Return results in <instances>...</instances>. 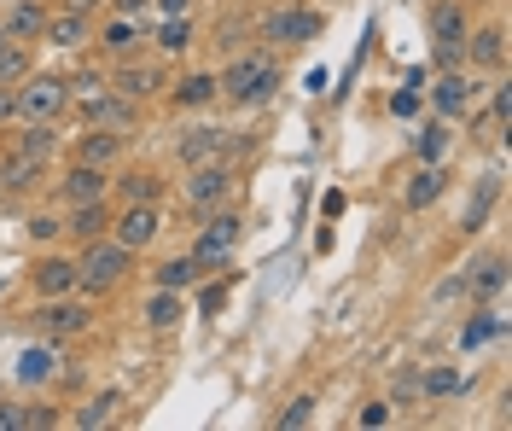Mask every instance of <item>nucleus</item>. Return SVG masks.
Instances as JSON below:
<instances>
[{
  "instance_id": "nucleus-21",
  "label": "nucleus",
  "mask_w": 512,
  "mask_h": 431,
  "mask_svg": "<svg viewBox=\"0 0 512 431\" xmlns=\"http://www.w3.org/2000/svg\"><path fill=\"white\" fill-rule=\"evenodd\" d=\"M94 12H64L53 6L47 12V30H41V47H53V53H82V47H94Z\"/></svg>"
},
{
  "instance_id": "nucleus-42",
  "label": "nucleus",
  "mask_w": 512,
  "mask_h": 431,
  "mask_svg": "<svg viewBox=\"0 0 512 431\" xmlns=\"http://www.w3.org/2000/svg\"><path fill=\"white\" fill-rule=\"evenodd\" d=\"M355 426H390V397H367L355 408Z\"/></svg>"
},
{
  "instance_id": "nucleus-19",
  "label": "nucleus",
  "mask_w": 512,
  "mask_h": 431,
  "mask_svg": "<svg viewBox=\"0 0 512 431\" xmlns=\"http://www.w3.org/2000/svg\"><path fill=\"white\" fill-rule=\"evenodd\" d=\"M466 70H489V76H507V18H472L466 30Z\"/></svg>"
},
{
  "instance_id": "nucleus-11",
  "label": "nucleus",
  "mask_w": 512,
  "mask_h": 431,
  "mask_svg": "<svg viewBox=\"0 0 512 431\" xmlns=\"http://www.w3.org/2000/svg\"><path fill=\"white\" fill-rule=\"evenodd\" d=\"M41 199L47 204H88V199H111V169H94V164H70L64 158L59 175H47V187H41Z\"/></svg>"
},
{
  "instance_id": "nucleus-27",
  "label": "nucleus",
  "mask_w": 512,
  "mask_h": 431,
  "mask_svg": "<svg viewBox=\"0 0 512 431\" xmlns=\"http://www.w3.org/2000/svg\"><path fill=\"white\" fill-rule=\"evenodd\" d=\"M448 181H454V175H448V164H419L414 175H408V187H402V210H408V216L431 210V204L448 193Z\"/></svg>"
},
{
  "instance_id": "nucleus-36",
  "label": "nucleus",
  "mask_w": 512,
  "mask_h": 431,
  "mask_svg": "<svg viewBox=\"0 0 512 431\" xmlns=\"http://www.w3.org/2000/svg\"><path fill=\"white\" fill-rule=\"evenodd\" d=\"M30 70H35V47H24V41H6L0 47V88H18Z\"/></svg>"
},
{
  "instance_id": "nucleus-32",
  "label": "nucleus",
  "mask_w": 512,
  "mask_h": 431,
  "mask_svg": "<svg viewBox=\"0 0 512 431\" xmlns=\"http://www.w3.org/2000/svg\"><path fill=\"white\" fill-rule=\"evenodd\" d=\"M472 298H501L507 292V257H478V263L466 268V280H460Z\"/></svg>"
},
{
  "instance_id": "nucleus-45",
  "label": "nucleus",
  "mask_w": 512,
  "mask_h": 431,
  "mask_svg": "<svg viewBox=\"0 0 512 431\" xmlns=\"http://www.w3.org/2000/svg\"><path fill=\"white\" fill-rule=\"evenodd\" d=\"M0 431H24V402L0 397Z\"/></svg>"
},
{
  "instance_id": "nucleus-2",
  "label": "nucleus",
  "mask_w": 512,
  "mask_h": 431,
  "mask_svg": "<svg viewBox=\"0 0 512 431\" xmlns=\"http://www.w3.org/2000/svg\"><path fill=\"white\" fill-rule=\"evenodd\" d=\"M140 251H128L123 239H88V245H76V292L82 298H94V303H105V298H117L128 280L140 274Z\"/></svg>"
},
{
  "instance_id": "nucleus-28",
  "label": "nucleus",
  "mask_w": 512,
  "mask_h": 431,
  "mask_svg": "<svg viewBox=\"0 0 512 431\" xmlns=\"http://www.w3.org/2000/svg\"><path fill=\"white\" fill-rule=\"evenodd\" d=\"M466 30H472L466 0H425V35L431 41H466Z\"/></svg>"
},
{
  "instance_id": "nucleus-12",
  "label": "nucleus",
  "mask_w": 512,
  "mask_h": 431,
  "mask_svg": "<svg viewBox=\"0 0 512 431\" xmlns=\"http://www.w3.org/2000/svg\"><path fill=\"white\" fill-rule=\"evenodd\" d=\"M128 140H134V134L82 123L76 134H64V158H70V164H94V169H117V164H128ZM64 158H59V164H64Z\"/></svg>"
},
{
  "instance_id": "nucleus-44",
  "label": "nucleus",
  "mask_w": 512,
  "mask_h": 431,
  "mask_svg": "<svg viewBox=\"0 0 512 431\" xmlns=\"http://www.w3.org/2000/svg\"><path fill=\"white\" fill-rule=\"evenodd\" d=\"M105 12H123V18H152V0H105Z\"/></svg>"
},
{
  "instance_id": "nucleus-34",
  "label": "nucleus",
  "mask_w": 512,
  "mask_h": 431,
  "mask_svg": "<svg viewBox=\"0 0 512 431\" xmlns=\"http://www.w3.org/2000/svg\"><path fill=\"white\" fill-rule=\"evenodd\" d=\"M24 222H30V245H64V210L59 204H47L41 199V210H30V216H24Z\"/></svg>"
},
{
  "instance_id": "nucleus-31",
  "label": "nucleus",
  "mask_w": 512,
  "mask_h": 431,
  "mask_svg": "<svg viewBox=\"0 0 512 431\" xmlns=\"http://www.w3.org/2000/svg\"><path fill=\"white\" fill-rule=\"evenodd\" d=\"M59 367H64V344L41 338V344H30V350H24V362H18V379H24V385H41V379H53Z\"/></svg>"
},
{
  "instance_id": "nucleus-22",
  "label": "nucleus",
  "mask_w": 512,
  "mask_h": 431,
  "mask_svg": "<svg viewBox=\"0 0 512 431\" xmlns=\"http://www.w3.org/2000/svg\"><path fill=\"white\" fill-rule=\"evenodd\" d=\"M47 12H53V0H0V30H6V41H24V47H41V30H47Z\"/></svg>"
},
{
  "instance_id": "nucleus-4",
  "label": "nucleus",
  "mask_w": 512,
  "mask_h": 431,
  "mask_svg": "<svg viewBox=\"0 0 512 431\" xmlns=\"http://www.w3.org/2000/svg\"><path fill=\"white\" fill-rule=\"evenodd\" d=\"M30 327L41 338H53V344H76V338H88L99 327V303L82 298V292H70V298H35Z\"/></svg>"
},
{
  "instance_id": "nucleus-1",
  "label": "nucleus",
  "mask_w": 512,
  "mask_h": 431,
  "mask_svg": "<svg viewBox=\"0 0 512 431\" xmlns=\"http://www.w3.org/2000/svg\"><path fill=\"white\" fill-rule=\"evenodd\" d=\"M280 82H286V65H280V53L262 47V41H245V47L227 53V65L216 70L222 105H233V111H256V105H268L274 94H280Z\"/></svg>"
},
{
  "instance_id": "nucleus-16",
  "label": "nucleus",
  "mask_w": 512,
  "mask_h": 431,
  "mask_svg": "<svg viewBox=\"0 0 512 431\" xmlns=\"http://www.w3.org/2000/svg\"><path fill=\"white\" fill-rule=\"evenodd\" d=\"M53 169H59V164L0 146V199H41V187H47V175H53Z\"/></svg>"
},
{
  "instance_id": "nucleus-25",
  "label": "nucleus",
  "mask_w": 512,
  "mask_h": 431,
  "mask_svg": "<svg viewBox=\"0 0 512 431\" xmlns=\"http://www.w3.org/2000/svg\"><path fill=\"white\" fill-rule=\"evenodd\" d=\"M111 216H117V204H111V199L64 204V239H70V245H88V239H105V233H111Z\"/></svg>"
},
{
  "instance_id": "nucleus-26",
  "label": "nucleus",
  "mask_w": 512,
  "mask_h": 431,
  "mask_svg": "<svg viewBox=\"0 0 512 431\" xmlns=\"http://www.w3.org/2000/svg\"><path fill=\"white\" fill-rule=\"evenodd\" d=\"M187 315H192L187 292H169V286H152V292H146V303H140V321H146V332H175Z\"/></svg>"
},
{
  "instance_id": "nucleus-7",
  "label": "nucleus",
  "mask_w": 512,
  "mask_h": 431,
  "mask_svg": "<svg viewBox=\"0 0 512 431\" xmlns=\"http://www.w3.org/2000/svg\"><path fill=\"white\" fill-rule=\"evenodd\" d=\"M105 76H111V88H117V94H128V100H140L146 111H152V105H163L175 70H169V59H158V53H134V59L105 65Z\"/></svg>"
},
{
  "instance_id": "nucleus-49",
  "label": "nucleus",
  "mask_w": 512,
  "mask_h": 431,
  "mask_svg": "<svg viewBox=\"0 0 512 431\" xmlns=\"http://www.w3.org/2000/svg\"><path fill=\"white\" fill-rule=\"evenodd\" d=\"M466 6H501V0H466Z\"/></svg>"
},
{
  "instance_id": "nucleus-37",
  "label": "nucleus",
  "mask_w": 512,
  "mask_h": 431,
  "mask_svg": "<svg viewBox=\"0 0 512 431\" xmlns=\"http://www.w3.org/2000/svg\"><path fill=\"white\" fill-rule=\"evenodd\" d=\"M192 292H198V315H222V303L233 298V268L227 274H204Z\"/></svg>"
},
{
  "instance_id": "nucleus-30",
  "label": "nucleus",
  "mask_w": 512,
  "mask_h": 431,
  "mask_svg": "<svg viewBox=\"0 0 512 431\" xmlns=\"http://www.w3.org/2000/svg\"><path fill=\"white\" fill-rule=\"evenodd\" d=\"M448 146H454V123H443L437 111L414 129V158L419 164H448Z\"/></svg>"
},
{
  "instance_id": "nucleus-13",
  "label": "nucleus",
  "mask_w": 512,
  "mask_h": 431,
  "mask_svg": "<svg viewBox=\"0 0 512 431\" xmlns=\"http://www.w3.org/2000/svg\"><path fill=\"white\" fill-rule=\"evenodd\" d=\"M24 280H30L35 298H70V292H76V251H64V245H35Z\"/></svg>"
},
{
  "instance_id": "nucleus-3",
  "label": "nucleus",
  "mask_w": 512,
  "mask_h": 431,
  "mask_svg": "<svg viewBox=\"0 0 512 431\" xmlns=\"http://www.w3.org/2000/svg\"><path fill=\"white\" fill-rule=\"evenodd\" d=\"M239 245H245V210L227 199V204H210V210H204V222L192 228L187 257L204 268V274H227V268L239 263Z\"/></svg>"
},
{
  "instance_id": "nucleus-24",
  "label": "nucleus",
  "mask_w": 512,
  "mask_h": 431,
  "mask_svg": "<svg viewBox=\"0 0 512 431\" xmlns=\"http://www.w3.org/2000/svg\"><path fill=\"white\" fill-rule=\"evenodd\" d=\"M222 152V123H210V111L204 117H192L187 129L175 134V164L192 169V164H210Z\"/></svg>"
},
{
  "instance_id": "nucleus-14",
  "label": "nucleus",
  "mask_w": 512,
  "mask_h": 431,
  "mask_svg": "<svg viewBox=\"0 0 512 431\" xmlns=\"http://www.w3.org/2000/svg\"><path fill=\"white\" fill-rule=\"evenodd\" d=\"M175 181L163 175L158 164H117L111 169V204H169Z\"/></svg>"
},
{
  "instance_id": "nucleus-40",
  "label": "nucleus",
  "mask_w": 512,
  "mask_h": 431,
  "mask_svg": "<svg viewBox=\"0 0 512 431\" xmlns=\"http://www.w3.org/2000/svg\"><path fill=\"white\" fill-rule=\"evenodd\" d=\"M64 426V408L59 402H24V431H59Z\"/></svg>"
},
{
  "instance_id": "nucleus-39",
  "label": "nucleus",
  "mask_w": 512,
  "mask_h": 431,
  "mask_svg": "<svg viewBox=\"0 0 512 431\" xmlns=\"http://www.w3.org/2000/svg\"><path fill=\"white\" fill-rule=\"evenodd\" d=\"M414 379H419V397H460V391H466L454 367H425V373H414Z\"/></svg>"
},
{
  "instance_id": "nucleus-18",
  "label": "nucleus",
  "mask_w": 512,
  "mask_h": 431,
  "mask_svg": "<svg viewBox=\"0 0 512 431\" xmlns=\"http://www.w3.org/2000/svg\"><path fill=\"white\" fill-rule=\"evenodd\" d=\"M163 222H169L163 204H117V216H111V239H123L128 251L146 257V251L163 239Z\"/></svg>"
},
{
  "instance_id": "nucleus-29",
  "label": "nucleus",
  "mask_w": 512,
  "mask_h": 431,
  "mask_svg": "<svg viewBox=\"0 0 512 431\" xmlns=\"http://www.w3.org/2000/svg\"><path fill=\"white\" fill-rule=\"evenodd\" d=\"M117 408H123V391H117V385H105V391H94V397L76 402V414H64V426L99 431V426H111V420H117Z\"/></svg>"
},
{
  "instance_id": "nucleus-20",
  "label": "nucleus",
  "mask_w": 512,
  "mask_h": 431,
  "mask_svg": "<svg viewBox=\"0 0 512 431\" xmlns=\"http://www.w3.org/2000/svg\"><path fill=\"white\" fill-rule=\"evenodd\" d=\"M198 41H204V24H198L192 12H175V18H152V30H146V47H152L158 59H187Z\"/></svg>"
},
{
  "instance_id": "nucleus-6",
  "label": "nucleus",
  "mask_w": 512,
  "mask_h": 431,
  "mask_svg": "<svg viewBox=\"0 0 512 431\" xmlns=\"http://www.w3.org/2000/svg\"><path fill=\"white\" fill-rule=\"evenodd\" d=\"M320 30H326V12H315V6H268V12L251 18V41L274 47V53L303 47V41H315Z\"/></svg>"
},
{
  "instance_id": "nucleus-38",
  "label": "nucleus",
  "mask_w": 512,
  "mask_h": 431,
  "mask_svg": "<svg viewBox=\"0 0 512 431\" xmlns=\"http://www.w3.org/2000/svg\"><path fill=\"white\" fill-rule=\"evenodd\" d=\"M315 408H320V397L315 391H303V397H291L280 414H274V431H303L309 420H315Z\"/></svg>"
},
{
  "instance_id": "nucleus-41",
  "label": "nucleus",
  "mask_w": 512,
  "mask_h": 431,
  "mask_svg": "<svg viewBox=\"0 0 512 431\" xmlns=\"http://www.w3.org/2000/svg\"><path fill=\"white\" fill-rule=\"evenodd\" d=\"M495 332H501V315H489V309H478V315H472V321L460 327V344H466V350H478V344H489Z\"/></svg>"
},
{
  "instance_id": "nucleus-8",
  "label": "nucleus",
  "mask_w": 512,
  "mask_h": 431,
  "mask_svg": "<svg viewBox=\"0 0 512 431\" xmlns=\"http://www.w3.org/2000/svg\"><path fill=\"white\" fill-rule=\"evenodd\" d=\"M70 117L76 123H94V129H117V134H140L146 129V105L117 94V88H99V94H82L70 100Z\"/></svg>"
},
{
  "instance_id": "nucleus-15",
  "label": "nucleus",
  "mask_w": 512,
  "mask_h": 431,
  "mask_svg": "<svg viewBox=\"0 0 512 431\" xmlns=\"http://www.w3.org/2000/svg\"><path fill=\"white\" fill-rule=\"evenodd\" d=\"M146 30H152V18L99 12V24H94V53L105 59V65H117V59H134V53H146Z\"/></svg>"
},
{
  "instance_id": "nucleus-10",
  "label": "nucleus",
  "mask_w": 512,
  "mask_h": 431,
  "mask_svg": "<svg viewBox=\"0 0 512 431\" xmlns=\"http://www.w3.org/2000/svg\"><path fill=\"white\" fill-rule=\"evenodd\" d=\"M233 187H239V169L233 164H222V158H210V164H192V169H181V204H187L192 216H204L210 204H227L233 199Z\"/></svg>"
},
{
  "instance_id": "nucleus-35",
  "label": "nucleus",
  "mask_w": 512,
  "mask_h": 431,
  "mask_svg": "<svg viewBox=\"0 0 512 431\" xmlns=\"http://www.w3.org/2000/svg\"><path fill=\"white\" fill-rule=\"evenodd\" d=\"M204 41H210V47H222V53H239V47L251 41V18H245V12H222V18H216V30H204Z\"/></svg>"
},
{
  "instance_id": "nucleus-23",
  "label": "nucleus",
  "mask_w": 512,
  "mask_h": 431,
  "mask_svg": "<svg viewBox=\"0 0 512 431\" xmlns=\"http://www.w3.org/2000/svg\"><path fill=\"white\" fill-rule=\"evenodd\" d=\"M0 146L59 164V158H64V123H12V134H0Z\"/></svg>"
},
{
  "instance_id": "nucleus-47",
  "label": "nucleus",
  "mask_w": 512,
  "mask_h": 431,
  "mask_svg": "<svg viewBox=\"0 0 512 431\" xmlns=\"http://www.w3.org/2000/svg\"><path fill=\"white\" fill-rule=\"evenodd\" d=\"M192 6H198V0H152L158 18H175V12H192Z\"/></svg>"
},
{
  "instance_id": "nucleus-33",
  "label": "nucleus",
  "mask_w": 512,
  "mask_h": 431,
  "mask_svg": "<svg viewBox=\"0 0 512 431\" xmlns=\"http://www.w3.org/2000/svg\"><path fill=\"white\" fill-rule=\"evenodd\" d=\"M198 280H204V268L192 263L187 251H181V257H163V263L152 268V286H169V292H192Z\"/></svg>"
},
{
  "instance_id": "nucleus-17",
  "label": "nucleus",
  "mask_w": 512,
  "mask_h": 431,
  "mask_svg": "<svg viewBox=\"0 0 512 431\" xmlns=\"http://www.w3.org/2000/svg\"><path fill=\"white\" fill-rule=\"evenodd\" d=\"M163 105H169V111H181V117H204V111H216V105H222L216 70H175Z\"/></svg>"
},
{
  "instance_id": "nucleus-48",
  "label": "nucleus",
  "mask_w": 512,
  "mask_h": 431,
  "mask_svg": "<svg viewBox=\"0 0 512 431\" xmlns=\"http://www.w3.org/2000/svg\"><path fill=\"white\" fill-rule=\"evenodd\" d=\"M53 6H64V12H94V18L105 12V0H53Z\"/></svg>"
},
{
  "instance_id": "nucleus-43",
  "label": "nucleus",
  "mask_w": 512,
  "mask_h": 431,
  "mask_svg": "<svg viewBox=\"0 0 512 431\" xmlns=\"http://www.w3.org/2000/svg\"><path fill=\"white\" fill-rule=\"evenodd\" d=\"M419 94H425V76H414V82H408V88L390 100V111H396V117H414V111H419Z\"/></svg>"
},
{
  "instance_id": "nucleus-46",
  "label": "nucleus",
  "mask_w": 512,
  "mask_h": 431,
  "mask_svg": "<svg viewBox=\"0 0 512 431\" xmlns=\"http://www.w3.org/2000/svg\"><path fill=\"white\" fill-rule=\"evenodd\" d=\"M12 123H18V94H12V88H0V134L12 129Z\"/></svg>"
},
{
  "instance_id": "nucleus-9",
  "label": "nucleus",
  "mask_w": 512,
  "mask_h": 431,
  "mask_svg": "<svg viewBox=\"0 0 512 431\" xmlns=\"http://www.w3.org/2000/svg\"><path fill=\"white\" fill-rule=\"evenodd\" d=\"M425 94H431V111H437L443 123H466L483 100V82H478V70L454 65V70H437V76L425 82Z\"/></svg>"
},
{
  "instance_id": "nucleus-5",
  "label": "nucleus",
  "mask_w": 512,
  "mask_h": 431,
  "mask_svg": "<svg viewBox=\"0 0 512 431\" xmlns=\"http://www.w3.org/2000/svg\"><path fill=\"white\" fill-rule=\"evenodd\" d=\"M18 123H70V76L35 65L18 88Z\"/></svg>"
}]
</instances>
